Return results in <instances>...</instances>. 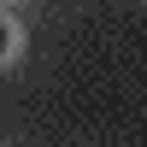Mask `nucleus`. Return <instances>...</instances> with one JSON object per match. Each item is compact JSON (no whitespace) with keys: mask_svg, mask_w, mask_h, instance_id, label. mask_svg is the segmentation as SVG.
Instances as JSON below:
<instances>
[{"mask_svg":"<svg viewBox=\"0 0 147 147\" xmlns=\"http://www.w3.org/2000/svg\"><path fill=\"white\" fill-rule=\"evenodd\" d=\"M0 53H6V24H0Z\"/></svg>","mask_w":147,"mask_h":147,"instance_id":"obj_1","label":"nucleus"}]
</instances>
